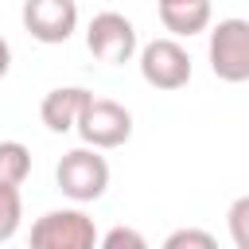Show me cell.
I'll list each match as a JSON object with an SVG mask.
<instances>
[{"instance_id": "30bf717a", "label": "cell", "mask_w": 249, "mask_h": 249, "mask_svg": "<svg viewBox=\"0 0 249 249\" xmlns=\"http://www.w3.org/2000/svg\"><path fill=\"white\" fill-rule=\"evenodd\" d=\"M31 175V152L19 140H0V183H23Z\"/></svg>"}, {"instance_id": "4fadbf2b", "label": "cell", "mask_w": 249, "mask_h": 249, "mask_svg": "<svg viewBox=\"0 0 249 249\" xmlns=\"http://www.w3.org/2000/svg\"><path fill=\"white\" fill-rule=\"evenodd\" d=\"M218 241H214V233H206V230H175V233H167V241H163V249H214Z\"/></svg>"}, {"instance_id": "3957f363", "label": "cell", "mask_w": 249, "mask_h": 249, "mask_svg": "<svg viewBox=\"0 0 249 249\" xmlns=\"http://www.w3.org/2000/svg\"><path fill=\"white\" fill-rule=\"evenodd\" d=\"M31 245L35 249H93L97 245V226L78 206L47 210L31 226Z\"/></svg>"}, {"instance_id": "7c38bea8", "label": "cell", "mask_w": 249, "mask_h": 249, "mask_svg": "<svg viewBox=\"0 0 249 249\" xmlns=\"http://www.w3.org/2000/svg\"><path fill=\"white\" fill-rule=\"evenodd\" d=\"M226 222H230V237L237 249H249V195L233 198L230 210H226Z\"/></svg>"}, {"instance_id": "277c9868", "label": "cell", "mask_w": 249, "mask_h": 249, "mask_svg": "<svg viewBox=\"0 0 249 249\" xmlns=\"http://www.w3.org/2000/svg\"><path fill=\"white\" fill-rule=\"evenodd\" d=\"M74 128L89 148H121L132 136V113L109 97H89L82 105Z\"/></svg>"}, {"instance_id": "9c48e42d", "label": "cell", "mask_w": 249, "mask_h": 249, "mask_svg": "<svg viewBox=\"0 0 249 249\" xmlns=\"http://www.w3.org/2000/svg\"><path fill=\"white\" fill-rule=\"evenodd\" d=\"M160 4V19L171 35H198L210 27V0H156Z\"/></svg>"}, {"instance_id": "7a4b0ae2", "label": "cell", "mask_w": 249, "mask_h": 249, "mask_svg": "<svg viewBox=\"0 0 249 249\" xmlns=\"http://www.w3.org/2000/svg\"><path fill=\"white\" fill-rule=\"evenodd\" d=\"M54 183L74 202H97L109 187V163L105 156H97V148H74L58 160Z\"/></svg>"}, {"instance_id": "52a82bcc", "label": "cell", "mask_w": 249, "mask_h": 249, "mask_svg": "<svg viewBox=\"0 0 249 249\" xmlns=\"http://www.w3.org/2000/svg\"><path fill=\"white\" fill-rule=\"evenodd\" d=\"M19 19L39 43H66L78 31V0H23Z\"/></svg>"}, {"instance_id": "9a60e30c", "label": "cell", "mask_w": 249, "mask_h": 249, "mask_svg": "<svg viewBox=\"0 0 249 249\" xmlns=\"http://www.w3.org/2000/svg\"><path fill=\"white\" fill-rule=\"evenodd\" d=\"M8 66H12V47H8V39L0 35V78L8 74Z\"/></svg>"}, {"instance_id": "5bb4252c", "label": "cell", "mask_w": 249, "mask_h": 249, "mask_svg": "<svg viewBox=\"0 0 249 249\" xmlns=\"http://www.w3.org/2000/svg\"><path fill=\"white\" fill-rule=\"evenodd\" d=\"M97 241H101V249H148V237L136 233V230H128V226H117V230H109Z\"/></svg>"}, {"instance_id": "ba28073f", "label": "cell", "mask_w": 249, "mask_h": 249, "mask_svg": "<svg viewBox=\"0 0 249 249\" xmlns=\"http://www.w3.org/2000/svg\"><path fill=\"white\" fill-rule=\"evenodd\" d=\"M93 93L89 89H82V86H58V89H51L47 97H43V105H39V121L51 128V132H70L74 124H78V113H82V105L89 101Z\"/></svg>"}, {"instance_id": "8fae6325", "label": "cell", "mask_w": 249, "mask_h": 249, "mask_svg": "<svg viewBox=\"0 0 249 249\" xmlns=\"http://www.w3.org/2000/svg\"><path fill=\"white\" fill-rule=\"evenodd\" d=\"M19 218H23V198H19V187H16V183H0V245L16 237Z\"/></svg>"}, {"instance_id": "6da1fadb", "label": "cell", "mask_w": 249, "mask_h": 249, "mask_svg": "<svg viewBox=\"0 0 249 249\" xmlns=\"http://www.w3.org/2000/svg\"><path fill=\"white\" fill-rule=\"evenodd\" d=\"M206 54H210L214 78H222V82H230V86L249 82V19H241V16L218 19V23L210 27Z\"/></svg>"}, {"instance_id": "8992f818", "label": "cell", "mask_w": 249, "mask_h": 249, "mask_svg": "<svg viewBox=\"0 0 249 249\" xmlns=\"http://www.w3.org/2000/svg\"><path fill=\"white\" fill-rule=\"evenodd\" d=\"M86 47L105 66H124L136 54V27L121 12H97L86 27Z\"/></svg>"}, {"instance_id": "5b68a950", "label": "cell", "mask_w": 249, "mask_h": 249, "mask_svg": "<svg viewBox=\"0 0 249 249\" xmlns=\"http://www.w3.org/2000/svg\"><path fill=\"white\" fill-rule=\"evenodd\" d=\"M140 78L163 93L183 89L191 82V54L179 39H152L140 47Z\"/></svg>"}]
</instances>
